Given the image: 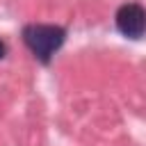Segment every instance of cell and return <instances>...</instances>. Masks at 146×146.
I'll use <instances>...</instances> for the list:
<instances>
[{"instance_id":"6da1fadb","label":"cell","mask_w":146,"mask_h":146,"mask_svg":"<svg viewBox=\"0 0 146 146\" xmlns=\"http://www.w3.org/2000/svg\"><path fill=\"white\" fill-rule=\"evenodd\" d=\"M64 39H66V30L64 27H59V25H27L25 30H23V41H25V46L32 50V55L39 59V62H43V64H48L50 62V57L55 55V50H59L62 48V43H64Z\"/></svg>"},{"instance_id":"7a4b0ae2","label":"cell","mask_w":146,"mask_h":146,"mask_svg":"<svg viewBox=\"0 0 146 146\" xmlns=\"http://www.w3.org/2000/svg\"><path fill=\"white\" fill-rule=\"evenodd\" d=\"M114 21H116V27L123 36L139 39L146 32V9L137 2H128V5L119 7Z\"/></svg>"},{"instance_id":"3957f363","label":"cell","mask_w":146,"mask_h":146,"mask_svg":"<svg viewBox=\"0 0 146 146\" xmlns=\"http://www.w3.org/2000/svg\"><path fill=\"white\" fill-rule=\"evenodd\" d=\"M5 52H7V48H5V43H2V41H0V59H2V57H5Z\"/></svg>"}]
</instances>
